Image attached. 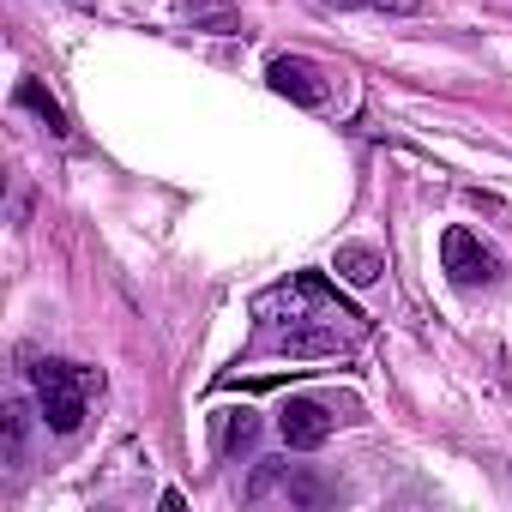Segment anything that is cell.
<instances>
[{"instance_id": "cell-1", "label": "cell", "mask_w": 512, "mask_h": 512, "mask_svg": "<svg viewBox=\"0 0 512 512\" xmlns=\"http://www.w3.org/2000/svg\"><path fill=\"white\" fill-rule=\"evenodd\" d=\"M31 380H37L43 422H49L55 434H79V422H85V398H91L97 374H91V368H79V362H37V368H31Z\"/></svg>"}, {"instance_id": "cell-2", "label": "cell", "mask_w": 512, "mask_h": 512, "mask_svg": "<svg viewBox=\"0 0 512 512\" xmlns=\"http://www.w3.org/2000/svg\"><path fill=\"white\" fill-rule=\"evenodd\" d=\"M266 85H272L278 97L302 103V109H320V103L332 97V85H326V67H314L308 55H278V61L266 67Z\"/></svg>"}, {"instance_id": "cell-3", "label": "cell", "mask_w": 512, "mask_h": 512, "mask_svg": "<svg viewBox=\"0 0 512 512\" xmlns=\"http://www.w3.org/2000/svg\"><path fill=\"white\" fill-rule=\"evenodd\" d=\"M440 266H446V278H452V284H464V290H470V284H488V278H494V253H488L464 223H452V229L440 235Z\"/></svg>"}, {"instance_id": "cell-4", "label": "cell", "mask_w": 512, "mask_h": 512, "mask_svg": "<svg viewBox=\"0 0 512 512\" xmlns=\"http://www.w3.org/2000/svg\"><path fill=\"white\" fill-rule=\"evenodd\" d=\"M278 434H284L290 452H314V446L332 440V416H326V404H314V398H290V404L278 410Z\"/></svg>"}, {"instance_id": "cell-5", "label": "cell", "mask_w": 512, "mask_h": 512, "mask_svg": "<svg viewBox=\"0 0 512 512\" xmlns=\"http://www.w3.org/2000/svg\"><path fill=\"white\" fill-rule=\"evenodd\" d=\"M332 272L344 278V284H356V290H368V284H380V272H386V260L374 247H362V241H344L338 247V260H332Z\"/></svg>"}, {"instance_id": "cell-6", "label": "cell", "mask_w": 512, "mask_h": 512, "mask_svg": "<svg viewBox=\"0 0 512 512\" xmlns=\"http://www.w3.org/2000/svg\"><path fill=\"white\" fill-rule=\"evenodd\" d=\"M278 350L284 356H338L344 338L326 332V326H290V332H278Z\"/></svg>"}, {"instance_id": "cell-7", "label": "cell", "mask_w": 512, "mask_h": 512, "mask_svg": "<svg viewBox=\"0 0 512 512\" xmlns=\"http://www.w3.org/2000/svg\"><path fill=\"white\" fill-rule=\"evenodd\" d=\"M13 97H19V109H31V115H37L49 133H67V115H61V103H55V97H49L37 79H19V91H13Z\"/></svg>"}, {"instance_id": "cell-8", "label": "cell", "mask_w": 512, "mask_h": 512, "mask_svg": "<svg viewBox=\"0 0 512 512\" xmlns=\"http://www.w3.org/2000/svg\"><path fill=\"white\" fill-rule=\"evenodd\" d=\"M181 7L193 13V25H205V31H217V37L235 31V0H181Z\"/></svg>"}, {"instance_id": "cell-9", "label": "cell", "mask_w": 512, "mask_h": 512, "mask_svg": "<svg viewBox=\"0 0 512 512\" xmlns=\"http://www.w3.org/2000/svg\"><path fill=\"white\" fill-rule=\"evenodd\" d=\"M253 440H260V416H253V410H235V416L223 422V452H247Z\"/></svg>"}, {"instance_id": "cell-10", "label": "cell", "mask_w": 512, "mask_h": 512, "mask_svg": "<svg viewBox=\"0 0 512 512\" xmlns=\"http://www.w3.org/2000/svg\"><path fill=\"white\" fill-rule=\"evenodd\" d=\"M25 458V404H7V464Z\"/></svg>"}, {"instance_id": "cell-11", "label": "cell", "mask_w": 512, "mask_h": 512, "mask_svg": "<svg viewBox=\"0 0 512 512\" xmlns=\"http://www.w3.org/2000/svg\"><path fill=\"white\" fill-rule=\"evenodd\" d=\"M380 13H416V0H374Z\"/></svg>"}, {"instance_id": "cell-12", "label": "cell", "mask_w": 512, "mask_h": 512, "mask_svg": "<svg viewBox=\"0 0 512 512\" xmlns=\"http://www.w3.org/2000/svg\"><path fill=\"white\" fill-rule=\"evenodd\" d=\"M344 7H374V0H344Z\"/></svg>"}]
</instances>
